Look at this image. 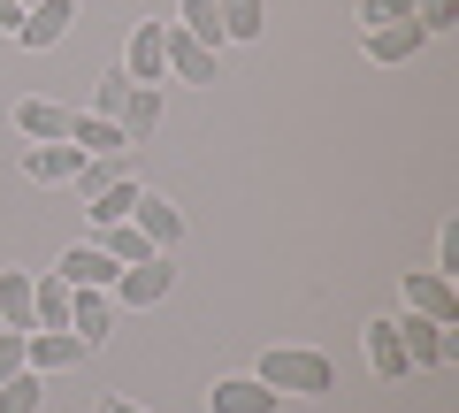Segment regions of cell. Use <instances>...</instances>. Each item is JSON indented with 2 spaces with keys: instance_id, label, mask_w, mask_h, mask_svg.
Wrapping results in <instances>:
<instances>
[{
  "instance_id": "obj_1",
  "label": "cell",
  "mask_w": 459,
  "mask_h": 413,
  "mask_svg": "<svg viewBox=\"0 0 459 413\" xmlns=\"http://www.w3.org/2000/svg\"><path fill=\"white\" fill-rule=\"evenodd\" d=\"M253 375H261L276 398H329V391H337V367H329V352H307V345H268Z\"/></svg>"
},
{
  "instance_id": "obj_2",
  "label": "cell",
  "mask_w": 459,
  "mask_h": 413,
  "mask_svg": "<svg viewBox=\"0 0 459 413\" xmlns=\"http://www.w3.org/2000/svg\"><path fill=\"white\" fill-rule=\"evenodd\" d=\"M391 322H398L406 367H452L459 360V330H444V322H429V314H391Z\"/></svg>"
},
{
  "instance_id": "obj_3",
  "label": "cell",
  "mask_w": 459,
  "mask_h": 413,
  "mask_svg": "<svg viewBox=\"0 0 459 413\" xmlns=\"http://www.w3.org/2000/svg\"><path fill=\"white\" fill-rule=\"evenodd\" d=\"M406 314H429L444 330H459V283L437 268H406Z\"/></svg>"
},
{
  "instance_id": "obj_4",
  "label": "cell",
  "mask_w": 459,
  "mask_h": 413,
  "mask_svg": "<svg viewBox=\"0 0 459 413\" xmlns=\"http://www.w3.org/2000/svg\"><path fill=\"white\" fill-rule=\"evenodd\" d=\"M54 276H62L69 291H115V276H123V261H115V253H100L92 237H84V245H69L62 261H54Z\"/></svg>"
},
{
  "instance_id": "obj_5",
  "label": "cell",
  "mask_w": 459,
  "mask_h": 413,
  "mask_svg": "<svg viewBox=\"0 0 459 413\" xmlns=\"http://www.w3.org/2000/svg\"><path fill=\"white\" fill-rule=\"evenodd\" d=\"M131 230L146 237L153 253H177V245H184V207H177V199H161V192H138V207H131Z\"/></svg>"
},
{
  "instance_id": "obj_6",
  "label": "cell",
  "mask_w": 459,
  "mask_h": 413,
  "mask_svg": "<svg viewBox=\"0 0 459 413\" xmlns=\"http://www.w3.org/2000/svg\"><path fill=\"white\" fill-rule=\"evenodd\" d=\"M169 283H177V268H169V253H153V261L123 268L108 298H115V306H161V298H169Z\"/></svg>"
},
{
  "instance_id": "obj_7",
  "label": "cell",
  "mask_w": 459,
  "mask_h": 413,
  "mask_svg": "<svg viewBox=\"0 0 459 413\" xmlns=\"http://www.w3.org/2000/svg\"><path fill=\"white\" fill-rule=\"evenodd\" d=\"M161 31H169V23H138V31H131V54L115 62L131 84H161V77H169V39H161Z\"/></svg>"
},
{
  "instance_id": "obj_8",
  "label": "cell",
  "mask_w": 459,
  "mask_h": 413,
  "mask_svg": "<svg viewBox=\"0 0 459 413\" xmlns=\"http://www.w3.org/2000/svg\"><path fill=\"white\" fill-rule=\"evenodd\" d=\"M69 23H77V8H69V0H39V8H23V23H16V47L47 54V47H62V39H69Z\"/></svg>"
},
{
  "instance_id": "obj_9",
  "label": "cell",
  "mask_w": 459,
  "mask_h": 413,
  "mask_svg": "<svg viewBox=\"0 0 459 413\" xmlns=\"http://www.w3.org/2000/svg\"><path fill=\"white\" fill-rule=\"evenodd\" d=\"M84 161H92V153H77L69 138H54V146H23V176H31V184H77Z\"/></svg>"
},
{
  "instance_id": "obj_10",
  "label": "cell",
  "mask_w": 459,
  "mask_h": 413,
  "mask_svg": "<svg viewBox=\"0 0 459 413\" xmlns=\"http://www.w3.org/2000/svg\"><path fill=\"white\" fill-rule=\"evenodd\" d=\"M84 360V337H69V330H31L23 337V367L31 375H62V367H77Z\"/></svg>"
},
{
  "instance_id": "obj_11",
  "label": "cell",
  "mask_w": 459,
  "mask_h": 413,
  "mask_svg": "<svg viewBox=\"0 0 459 413\" xmlns=\"http://www.w3.org/2000/svg\"><path fill=\"white\" fill-rule=\"evenodd\" d=\"M115 330V298L108 291H69V337H84V352H100Z\"/></svg>"
},
{
  "instance_id": "obj_12",
  "label": "cell",
  "mask_w": 459,
  "mask_h": 413,
  "mask_svg": "<svg viewBox=\"0 0 459 413\" xmlns=\"http://www.w3.org/2000/svg\"><path fill=\"white\" fill-rule=\"evenodd\" d=\"M207 406H214V413H276V391H268L261 375H222V383L207 391Z\"/></svg>"
},
{
  "instance_id": "obj_13",
  "label": "cell",
  "mask_w": 459,
  "mask_h": 413,
  "mask_svg": "<svg viewBox=\"0 0 459 413\" xmlns=\"http://www.w3.org/2000/svg\"><path fill=\"white\" fill-rule=\"evenodd\" d=\"M16 131L23 146H54V138H69V108L62 99H16Z\"/></svg>"
},
{
  "instance_id": "obj_14",
  "label": "cell",
  "mask_w": 459,
  "mask_h": 413,
  "mask_svg": "<svg viewBox=\"0 0 459 413\" xmlns=\"http://www.w3.org/2000/svg\"><path fill=\"white\" fill-rule=\"evenodd\" d=\"M429 47V31L421 23H383V31H368V62H383V69H398V62H413V54Z\"/></svg>"
},
{
  "instance_id": "obj_15",
  "label": "cell",
  "mask_w": 459,
  "mask_h": 413,
  "mask_svg": "<svg viewBox=\"0 0 459 413\" xmlns=\"http://www.w3.org/2000/svg\"><path fill=\"white\" fill-rule=\"evenodd\" d=\"M360 345H368V367H376L383 383L413 375V367H406V352H398V322H391V314H376V322H368V330H360Z\"/></svg>"
},
{
  "instance_id": "obj_16",
  "label": "cell",
  "mask_w": 459,
  "mask_h": 413,
  "mask_svg": "<svg viewBox=\"0 0 459 413\" xmlns=\"http://www.w3.org/2000/svg\"><path fill=\"white\" fill-rule=\"evenodd\" d=\"M161 39H169V77H177V84H214V54L199 47L192 31H177V23H169Z\"/></svg>"
},
{
  "instance_id": "obj_17",
  "label": "cell",
  "mask_w": 459,
  "mask_h": 413,
  "mask_svg": "<svg viewBox=\"0 0 459 413\" xmlns=\"http://www.w3.org/2000/svg\"><path fill=\"white\" fill-rule=\"evenodd\" d=\"M123 146H146L153 131H161V84H131V99H123Z\"/></svg>"
},
{
  "instance_id": "obj_18",
  "label": "cell",
  "mask_w": 459,
  "mask_h": 413,
  "mask_svg": "<svg viewBox=\"0 0 459 413\" xmlns=\"http://www.w3.org/2000/svg\"><path fill=\"white\" fill-rule=\"evenodd\" d=\"M138 192H146V184H138V176H108V184H100L92 199H84V215H92V230H108V222H131Z\"/></svg>"
},
{
  "instance_id": "obj_19",
  "label": "cell",
  "mask_w": 459,
  "mask_h": 413,
  "mask_svg": "<svg viewBox=\"0 0 459 413\" xmlns=\"http://www.w3.org/2000/svg\"><path fill=\"white\" fill-rule=\"evenodd\" d=\"M0 330L31 337V268H0Z\"/></svg>"
},
{
  "instance_id": "obj_20",
  "label": "cell",
  "mask_w": 459,
  "mask_h": 413,
  "mask_svg": "<svg viewBox=\"0 0 459 413\" xmlns=\"http://www.w3.org/2000/svg\"><path fill=\"white\" fill-rule=\"evenodd\" d=\"M31 330H69V283L31 276Z\"/></svg>"
},
{
  "instance_id": "obj_21",
  "label": "cell",
  "mask_w": 459,
  "mask_h": 413,
  "mask_svg": "<svg viewBox=\"0 0 459 413\" xmlns=\"http://www.w3.org/2000/svg\"><path fill=\"white\" fill-rule=\"evenodd\" d=\"M177 31H192L207 54L230 47V39H222V8H214V0H177Z\"/></svg>"
},
{
  "instance_id": "obj_22",
  "label": "cell",
  "mask_w": 459,
  "mask_h": 413,
  "mask_svg": "<svg viewBox=\"0 0 459 413\" xmlns=\"http://www.w3.org/2000/svg\"><path fill=\"white\" fill-rule=\"evenodd\" d=\"M69 146L77 153H123V123H108V116H69Z\"/></svg>"
},
{
  "instance_id": "obj_23",
  "label": "cell",
  "mask_w": 459,
  "mask_h": 413,
  "mask_svg": "<svg viewBox=\"0 0 459 413\" xmlns=\"http://www.w3.org/2000/svg\"><path fill=\"white\" fill-rule=\"evenodd\" d=\"M214 8H222V39H230V47H246V39L268 31V8H261V0H214Z\"/></svg>"
},
{
  "instance_id": "obj_24",
  "label": "cell",
  "mask_w": 459,
  "mask_h": 413,
  "mask_svg": "<svg viewBox=\"0 0 459 413\" xmlns=\"http://www.w3.org/2000/svg\"><path fill=\"white\" fill-rule=\"evenodd\" d=\"M92 245H100V253H115V261H123V268L153 261V245H146V237L131 230V222H108V230H92Z\"/></svg>"
},
{
  "instance_id": "obj_25",
  "label": "cell",
  "mask_w": 459,
  "mask_h": 413,
  "mask_svg": "<svg viewBox=\"0 0 459 413\" xmlns=\"http://www.w3.org/2000/svg\"><path fill=\"white\" fill-rule=\"evenodd\" d=\"M39 383H47V375H31V367H23L16 383H0V413H39V406H47V391H39Z\"/></svg>"
},
{
  "instance_id": "obj_26",
  "label": "cell",
  "mask_w": 459,
  "mask_h": 413,
  "mask_svg": "<svg viewBox=\"0 0 459 413\" xmlns=\"http://www.w3.org/2000/svg\"><path fill=\"white\" fill-rule=\"evenodd\" d=\"M123 99H131V77H123V69H108V77L92 84V108H84V116H108V123H115V116H123Z\"/></svg>"
},
{
  "instance_id": "obj_27",
  "label": "cell",
  "mask_w": 459,
  "mask_h": 413,
  "mask_svg": "<svg viewBox=\"0 0 459 413\" xmlns=\"http://www.w3.org/2000/svg\"><path fill=\"white\" fill-rule=\"evenodd\" d=\"M413 23H421L429 39H444V31H459V0H413Z\"/></svg>"
},
{
  "instance_id": "obj_28",
  "label": "cell",
  "mask_w": 459,
  "mask_h": 413,
  "mask_svg": "<svg viewBox=\"0 0 459 413\" xmlns=\"http://www.w3.org/2000/svg\"><path fill=\"white\" fill-rule=\"evenodd\" d=\"M413 16V0H360V23L368 31H383V23H406Z\"/></svg>"
},
{
  "instance_id": "obj_29",
  "label": "cell",
  "mask_w": 459,
  "mask_h": 413,
  "mask_svg": "<svg viewBox=\"0 0 459 413\" xmlns=\"http://www.w3.org/2000/svg\"><path fill=\"white\" fill-rule=\"evenodd\" d=\"M437 276L459 283V222H444V230H437Z\"/></svg>"
},
{
  "instance_id": "obj_30",
  "label": "cell",
  "mask_w": 459,
  "mask_h": 413,
  "mask_svg": "<svg viewBox=\"0 0 459 413\" xmlns=\"http://www.w3.org/2000/svg\"><path fill=\"white\" fill-rule=\"evenodd\" d=\"M16 375H23V337L0 330V383H16Z\"/></svg>"
},
{
  "instance_id": "obj_31",
  "label": "cell",
  "mask_w": 459,
  "mask_h": 413,
  "mask_svg": "<svg viewBox=\"0 0 459 413\" xmlns=\"http://www.w3.org/2000/svg\"><path fill=\"white\" fill-rule=\"evenodd\" d=\"M16 23H23V0H0V31L16 39Z\"/></svg>"
},
{
  "instance_id": "obj_32",
  "label": "cell",
  "mask_w": 459,
  "mask_h": 413,
  "mask_svg": "<svg viewBox=\"0 0 459 413\" xmlns=\"http://www.w3.org/2000/svg\"><path fill=\"white\" fill-rule=\"evenodd\" d=\"M100 413H146V406H131V398H100Z\"/></svg>"
},
{
  "instance_id": "obj_33",
  "label": "cell",
  "mask_w": 459,
  "mask_h": 413,
  "mask_svg": "<svg viewBox=\"0 0 459 413\" xmlns=\"http://www.w3.org/2000/svg\"><path fill=\"white\" fill-rule=\"evenodd\" d=\"M23 8H39V0H23Z\"/></svg>"
}]
</instances>
